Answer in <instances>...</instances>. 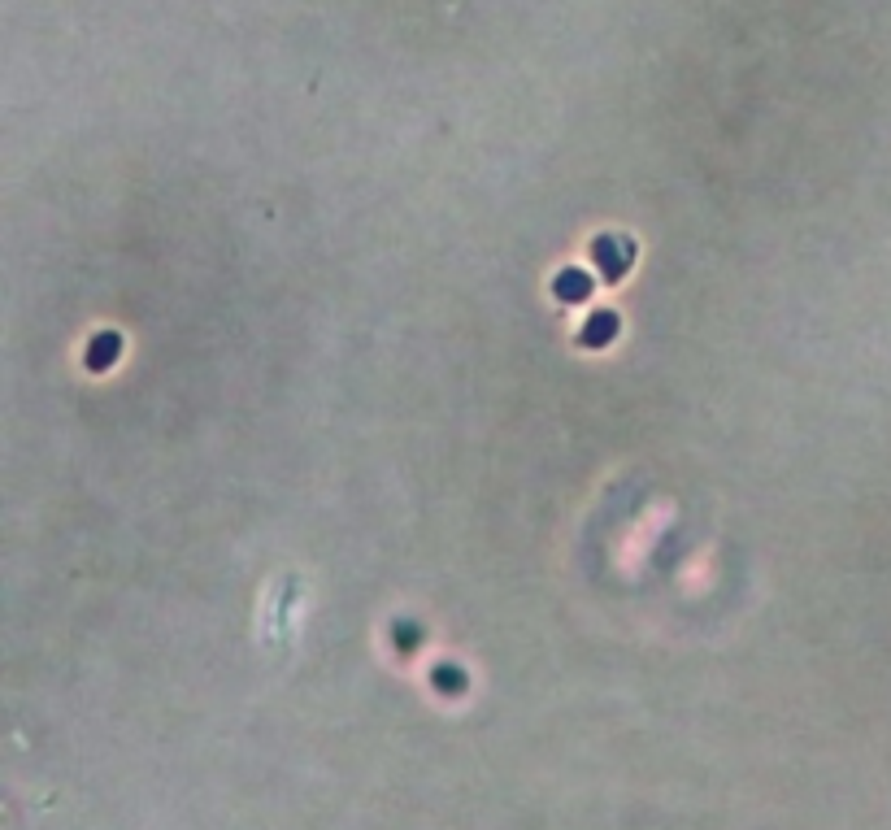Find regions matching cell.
Instances as JSON below:
<instances>
[{
  "label": "cell",
  "mask_w": 891,
  "mask_h": 830,
  "mask_svg": "<svg viewBox=\"0 0 891 830\" xmlns=\"http://www.w3.org/2000/svg\"><path fill=\"white\" fill-rule=\"evenodd\" d=\"M592 261H596V270L605 274L609 283H618L626 270H631V261H635V244L626 240V235H600V240L592 244Z\"/></svg>",
  "instance_id": "1"
},
{
  "label": "cell",
  "mask_w": 891,
  "mask_h": 830,
  "mask_svg": "<svg viewBox=\"0 0 891 830\" xmlns=\"http://www.w3.org/2000/svg\"><path fill=\"white\" fill-rule=\"evenodd\" d=\"M552 296L566 300V305H583L587 296H592V274L579 270V266H566L552 279Z\"/></svg>",
  "instance_id": "2"
},
{
  "label": "cell",
  "mask_w": 891,
  "mask_h": 830,
  "mask_svg": "<svg viewBox=\"0 0 891 830\" xmlns=\"http://www.w3.org/2000/svg\"><path fill=\"white\" fill-rule=\"evenodd\" d=\"M613 335H618V313L613 309H596L579 331V339L587 348H605V344H613Z\"/></svg>",
  "instance_id": "3"
},
{
  "label": "cell",
  "mask_w": 891,
  "mask_h": 830,
  "mask_svg": "<svg viewBox=\"0 0 891 830\" xmlns=\"http://www.w3.org/2000/svg\"><path fill=\"white\" fill-rule=\"evenodd\" d=\"M118 352H122V339H118L114 331L96 335L92 348H87V366H92V370H109V366L118 361Z\"/></svg>",
  "instance_id": "4"
},
{
  "label": "cell",
  "mask_w": 891,
  "mask_h": 830,
  "mask_svg": "<svg viewBox=\"0 0 891 830\" xmlns=\"http://www.w3.org/2000/svg\"><path fill=\"white\" fill-rule=\"evenodd\" d=\"M431 683H435L439 691H448V696H457V691H461V687H466V674H461V670H457V665H435Z\"/></svg>",
  "instance_id": "5"
},
{
  "label": "cell",
  "mask_w": 891,
  "mask_h": 830,
  "mask_svg": "<svg viewBox=\"0 0 891 830\" xmlns=\"http://www.w3.org/2000/svg\"><path fill=\"white\" fill-rule=\"evenodd\" d=\"M396 644L400 648H418L422 644V626H413V622H396Z\"/></svg>",
  "instance_id": "6"
}]
</instances>
